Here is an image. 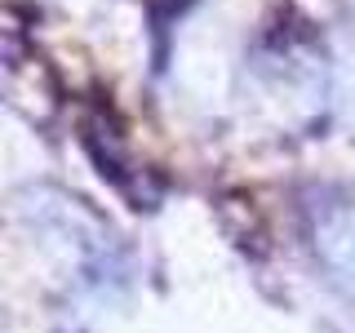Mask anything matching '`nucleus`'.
<instances>
[{"instance_id": "f257e3e1", "label": "nucleus", "mask_w": 355, "mask_h": 333, "mask_svg": "<svg viewBox=\"0 0 355 333\" xmlns=\"http://www.w3.org/2000/svg\"><path fill=\"white\" fill-rule=\"evenodd\" d=\"M315 249L324 253V266L333 271V280L347 289V298H355V209H329L320 218L315 231Z\"/></svg>"}]
</instances>
